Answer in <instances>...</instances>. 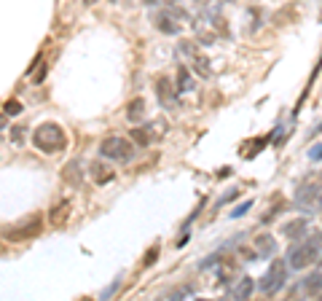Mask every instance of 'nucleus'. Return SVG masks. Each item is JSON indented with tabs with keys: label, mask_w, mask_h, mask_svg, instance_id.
<instances>
[{
	"label": "nucleus",
	"mask_w": 322,
	"mask_h": 301,
	"mask_svg": "<svg viewBox=\"0 0 322 301\" xmlns=\"http://www.w3.org/2000/svg\"><path fill=\"white\" fill-rule=\"evenodd\" d=\"M255 253L258 255H277V240L271 234H258L255 237Z\"/></svg>",
	"instance_id": "nucleus-9"
},
{
	"label": "nucleus",
	"mask_w": 322,
	"mask_h": 301,
	"mask_svg": "<svg viewBox=\"0 0 322 301\" xmlns=\"http://www.w3.org/2000/svg\"><path fill=\"white\" fill-rule=\"evenodd\" d=\"M320 255H322V245L317 240L303 242V245H298V247L290 250V255H287V266L295 269V272H301V269H306V266H312L314 261H320Z\"/></svg>",
	"instance_id": "nucleus-4"
},
{
	"label": "nucleus",
	"mask_w": 322,
	"mask_h": 301,
	"mask_svg": "<svg viewBox=\"0 0 322 301\" xmlns=\"http://www.w3.org/2000/svg\"><path fill=\"white\" fill-rule=\"evenodd\" d=\"M303 291L314 299L322 296V272H314V274H309L306 280H303Z\"/></svg>",
	"instance_id": "nucleus-16"
},
{
	"label": "nucleus",
	"mask_w": 322,
	"mask_h": 301,
	"mask_svg": "<svg viewBox=\"0 0 322 301\" xmlns=\"http://www.w3.org/2000/svg\"><path fill=\"white\" fill-rule=\"evenodd\" d=\"M132 140H134L140 148H148V145L156 140V132H153L151 127H134L132 129Z\"/></svg>",
	"instance_id": "nucleus-11"
},
{
	"label": "nucleus",
	"mask_w": 322,
	"mask_h": 301,
	"mask_svg": "<svg viewBox=\"0 0 322 301\" xmlns=\"http://www.w3.org/2000/svg\"><path fill=\"white\" fill-rule=\"evenodd\" d=\"M250 207H252V202H250V199H247V202H242L239 207H237V210H234V213H231V218H242V215H244V213H247V210H250Z\"/></svg>",
	"instance_id": "nucleus-22"
},
{
	"label": "nucleus",
	"mask_w": 322,
	"mask_h": 301,
	"mask_svg": "<svg viewBox=\"0 0 322 301\" xmlns=\"http://www.w3.org/2000/svg\"><path fill=\"white\" fill-rule=\"evenodd\" d=\"M22 113V102L19 100H8L5 102V116H19Z\"/></svg>",
	"instance_id": "nucleus-21"
},
{
	"label": "nucleus",
	"mask_w": 322,
	"mask_h": 301,
	"mask_svg": "<svg viewBox=\"0 0 322 301\" xmlns=\"http://www.w3.org/2000/svg\"><path fill=\"white\" fill-rule=\"evenodd\" d=\"M100 153H102V159H110L116 164H126L134 159L137 148L132 145V140L121 137V135H110V137H105L100 143Z\"/></svg>",
	"instance_id": "nucleus-2"
},
{
	"label": "nucleus",
	"mask_w": 322,
	"mask_h": 301,
	"mask_svg": "<svg viewBox=\"0 0 322 301\" xmlns=\"http://www.w3.org/2000/svg\"><path fill=\"white\" fill-rule=\"evenodd\" d=\"M282 234H285L287 240H303V237L309 234V220H306V218H293V220H287V223L282 226Z\"/></svg>",
	"instance_id": "nucleus-8"
},
{
	"label": "nucleus",
	"mask_w": 322,
	"mask_h": 301,
	"mask_svg": "<svg viewBox=\"0 0 322 301\" xmlns=\"http://www.w3.org/2000/svg\"><path fill=\"white\" fill-rule=\"evenodd\" d=\"M193 86H196V83L191 81L188 67H180V70H177V92H193Z\"/></svg>",
	"instance_id": "nucleus-18"
},
{
	"label": "nucleus",
	"mask_w": 322,
	"mask_h": 301,
	"mask_svg": "<svg viewBox=\"0 0 322 301\" xmlns=\"http://www.w3.org/2000/svg\"><path fill=\"white\" fill-rule=\"evenodd\" d=\"M309 159H314V162H317V159H322V145H314V148L309 151Z\"/></svg>",
	"instance_id": "nucleus-24"
},
{
	"label": "nucleus",
	"mask_w": 322,
	"mask_h": 301,
	"mask_svg": "<svg viewBox=\"0 0 322 301\" xmlns=\"http://www.w3.org/2000/svg\"><path fill=\"white\" fill-rule=\"evenodd\" d=\"M193 70L199 73V76H204V78H210L212 76V70H210V59H204V56H193Z\"/></svg>",
	"instance_id": "nucleus-19"
},
{
	"label": "nucleus",
	"mask_w": 322,
	"mask_h": 301,
	"mask_svg": "<svg viewBox=\"0 0 322 301\" xmlns=\"http://www.w3.org/2000/svg\"><path fill=\"white\" fill-rule=\"evenodd\" d=\"M252 280L250 277H239L237 280V285H231L228 288V296L231 299H237V301H242V299H250V293H252Z\"/></svg>",
	"instance_id": "nucleus-10"
},
{
	"label": "nucleus",
	"mask_w": 322,
	"mask_h": 301,
	"mask_svg": "<svg viewBox=\"0 0 322 301\" xmlns=\"http://www.w3.org/2000/svg\"><path fill=\"white\" fill-rule=\"evenodd\" d=\"M183 296H193V288L191 285H180V288H175V291L166 293V299H183Z\"/></svg>",
	"instance_id": "nucleus-20"
},
{
	"label": "nucleus",
	"mask_w": 322,
	"mask_h": 301,
	"mask_svg": "<svg viewBox=\"0 0 322 301\" xmlns=\"http://www.w3.org/2000/svg\"><path fill=\"white\" fill-rule=\"evenodd\" d=\"M320 264H322V255H320Z\"/></svg>",
	"instance_id": "nucleus-29"
},
{
	"label": "nucleus",
	"mask_w": 322,
	"mask_h": 301,
	"mask_svg": "<svg viewBox=\"0 0 322 301\" xmlns=\"http://www.w3.org/2000/svg\"><path fill=\"white\" fill-rule=\"evenodd\" d=\"M3 127H5V118H3V116H0V129H3Z\"/></svg>",
	"instance_id": "nucleus-26"
},
{
	"label": "nucleus",
	"mask_w": 322,
	"mask_h": 301,
	"mask_svg": "<svg viewBox=\"0 0 322 301\" xmlns=\"http://www.w3.org/2000/svg\"><path fill=\"white\" fill-rule=\"evenodd\" d=\"M317 210H322V194H320V202H317Z\"/></svg>",
	"instance_id": "nucleus-28"
},
{
	"label": "nucleus",
	"mask_w": 322,
	"mask_h": 301,
	"mask_svg": "<svg viewBox=\"0 0 322 301\" xmlns=\"http://www.w3.org/2000/svg\"><path fill=\"white\" fill-rule=\"evenodd\" d=\"M180 54H186V56H191L193 59V56H196V49H193L191 43H180Z\"/></svg>",
	"instance_id": "nucleus-23"
},
{
	"label": "nucleus",
	"mask_w": 322,
	"mask_h": 301,
	"mask_svg": "<svg viewBox=\"0 0 322 301\" xmlns=\"http://www.w3.org/2000/svg\"><path fill=\"white\" fill-rule=\"evenodd\" d=\"M156 27L161 32H166V35H177L180 32V25H177L175 19H172V14L166 11V14H159L156 16Z\"/></svg>",
	"instance_id": "nucleus-13"
},
{
	"label": "nucleus",
	"mask_w": 322,
	"mask_h": 301,
	"mask_svg": "<svg viewBox=\"0 0 322 301\" xmlns=\"http://www.w3.org/2000/svg\"><path fill=\"white\" fill-rule=\"evenodd\" d=\"M32 143H35V148L40 153H59V151H65V145H67V135H65V129H62L59 124L49 121V124L35 127Z\"/></svg>",
	"instance_id": "nucleus-1"
},
{
	"label": "nucleus",
	"mask_w": 322,
	"mask_h": 301,
	"mask_svg": "<svg viewBox=\"0 0 322 301\" xmlns=\"http://www.w3.org/2000/svg\"><path fill=\"white\" fill-rule=\"evenodd\" d=\"M320 194H322V189L320 186H301L298 189V194H295V207L298 210H317V202H320Z\"/></svg>",
	"instance_id": "nucleus-7"
},
{
	"label": "nucleus",
	"mask_w": 322,
	"mask_h": 301,
	"mask_svg": "<svg viewBox=\"0 0 322 301\" xmlns=\"http://www.w3.org/2000/svg\"><path fill=\"white\" fill-rule=\"evenodd\" d=\"M67 218H70V202H59L54 210H51V226H65Z\"/></svg>",
	"instance_id": "nucleus-14"
},
{
	"label": "nucleus",
	"mask_w": 322,
	"mask_h": 301,
	"mask_svg": "<svg viewBox=\"0 0 322 301\" xmlns=\"http://www.w3.org/2000/svg\"><path fill=\"white\" fill-rule=\"evenodd\" d=\"M156 97L161 102V108H166V110H177V105H180V100H177V89L172 86L169 78L161 76L156 81Z\"/></svg>",
	"instance_id": "nucleus-6"
},
{
	"label": "nucleus",
	"mask_w": 322,
	"mask_h": 301,
	"mask_svg": "<svg viewBox=\"0 0 322 301\" xmlns=\"http://www.w3.org/2000/svg\"><path fill=\"white\" fill-rule=\"evenodd\" d=\"M83 3H86V5H94V3H97V0H83Z\"/></svg>",
	"instance_id": "nucleus-27"
},
{
	"label": "nucleus",
	"mask_w": 322,
	"mask_h": 301,
	"mask_svg": "<svg viewBox=\"0 0 322 301\" xmlns=\"http://www.w3.org/2000/svg\"><path fill=\"white\" fill-rule=\"evenodd\" d=\"M43 76H46V65L40 62V70H38V76L32 78V81H35V83H40V81H43Z\"/></svg>",
	"instance_id": "nucleus-25"
},
{
	"label": "nucleus",
	"mask_w": 322,
	"mask_h": 301,
	"mask_svg": "<svg viewBox=\"0 0 322 301\" xmlns=\"http://www.w3.org/2000/svg\"><path fill=\"white\" fill-rule=\"evenodd\" d=\"M38 231H40V215H32V218H25L16 226H5L3 237L8 242H22V240H27V237H35Z\"/></svg>",
	"instance_id": "nucleus-5"
},
{
	"label": "nucleus",
	"mask_w": 322,
	"mask_h": 301,
	"mask_svg": "<svg viewBox=\"0 0 322 301\" xmlns=\"http://www.w3.org/2000/svg\"><path fill=\"white\" fill-rule=\"evenodd\" d=\"M80 180H83V169H80L78 159H73V162L65 167V183L67 186H80Z\"/></svg>",
	"instance_id": "nucleus-12"
},
{
	"label": "nucleus",
	"mask_w": 322,
	"mask_h": 301,
	"mask_svg": "<svg viewBox=\"0 0 322 301\" xmlns=\"http://www.w3.org/2000/svg\"><path fill=\"white\" fill-rule=\"evenodd\" d=\"M126 118H129L132 124H140L142 118H145V102L140 100H132L129 105H126Z\"/></svg>",
	"instance_id": "nucleus-15"
},
{
	"label": "nucleus",
	"mask_w": 322,
	"mask_h": 301,
	"mask_svg": "<svg viewBox=\"0 0 322 301\" xmlns=\"http://www.w3.org/2000/svg\"><path fill=\"white\" fill-rule=\"evenodd\" d=\"M91 178H94L97 183H107V180H113V169L102 162H94L91 164Z\"/></svg>",
	"instance_id": "nucleus-17"
},
{
	"label": "nucleus",
	"mask_w": 322,
	"mask_h": 301,
	"mask_svg": "<svg viewBox=\"0 0 322 301\" xmlns=\"http://www.w3.org/2000/svg\"><path fill=\"white\" fill-rule=\"evenodd\" d=\"M285 282H287V261L274 258L271 264H268V272L261 277L258 288H261V293H266V296H274V293H279L282 288H285Z\"/></svg>",
	"instance_id": "nucleus-3"
}]
</instances>
